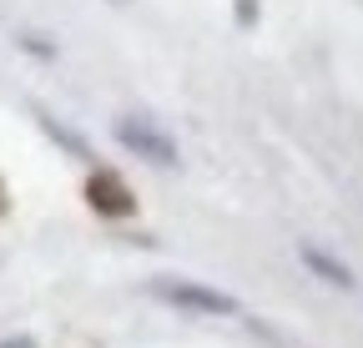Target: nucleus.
<instances>
[{"label": "nucleus", "mask_w": 363, "mask_h": 348, "mask_svg": "<svg viewBox=\"0 0 363 348\" xmlns=\"http://www.w3.org/2000/svg\"><path fill=\"white\" fill-rule=\"evenodd\" d=\"M0 348H40L30 333H11V338H0Z\"/></svg>", "instance_id": "6e6552de"}, {"label": "nucleus", "mask_w": 363, "mask_h": 348, "mask_svg": "<svg viewBox=\"0 0 363 348\" xmlns=\"http://www.w3.org/2000/svg\"><path fill=\"white\" fill-rule=\"evenodd\" d=\"M86 207L96 217H111V223H126V217H136V192L126 187L121 172L111 167H96L86 177Z\"/></svg>", "instance_id": "7ed1b4c3"}, {"label": "nucleus", "mask_w": 363, "mask_h": 348, "mask_svg": "<svg viewBox=\"0 0 363 348\" xmlns=\"http://www.w3.org/2000/svg\"><path fill=\"white\" fill-rule=\"evenodd\" d=\"M298 263H303L318 283H328V288H343V293H353V288H358L353 268L343 263V257H333L328 247H318V242H298Z\"/></svg>", "instance_id": "20e7f679"}, {"label": "nucleus", "mask_w": 363, "mask_h": 348, "mask_svg": "<svg viewBox=\"0 0 363 348\" xmlns=\"http://www.w3.org/2000/svg\"><path fill=\"white\" fill-rule=\"evenodd\" d=\"M111 6H131V0H111Z\"/></svg>", "instance_id": "1a4fd4ad"}, {"label": "nucleus", "mask_w": 363, "mask_h": 348, "mask_svg": "<svg viewBox=\"0 0 363 348\" xmlns=\"http://www.w3.org/2000/svg\"><path fill=\"white\" fill-rule=\"evenodd\" d=\"M30 116H35V126L45 132V142H56V147H61V152H66L71 162H96V152H91V142H86V137L76 132V126H66L61 116H51V111H40V106H35Z\"/></svg>", "instance_id": "39448f33"}, {"label": "nucleus", "mask_w": 363, "mask_h": 348, "mask_svg": "<svg viewBox=\"0 0 363 348\" xmlns=\"http://www.w3.org/2000/svg\"><path fill=\"white\" fill-rule=\"evenodd\" d=\"M0 207H6V197H0Z\"/></svg>", "instance_id": "9d476101"}, {"label": "nucleus", "mask_w": 363, "mask_h": 348, "mask_svg": "<svg viewBox=\"0 0 363 348\" xmlns=\"http://www.w3.org/2000/svg\"><path fill=\"white\" fill-rule=\"evenodd\" d=\"M21 40V46L30 51V56H40V61H56V46H51V40H40L35 30H26V35H16Z\"/></svg>", "instance_id": "0eeeda50"}, {"label": "nucleus", "mask_w": 363, "mask_h": 348, "mask_svg": "<svg viewBox=\"0 0 363 348\" xmlns=\"http://www.w3.org/2000/svg\"><path fill=\"white\" fill-rule=\"evenodd\" d=\"M147 293L157 303H167V308L177 313H197V318H238L242 313V303L233 293H222L212 283H197V278H152Z\"/></svg>", "instance_id": "f257e3e1"}, {"label": "nucleus", "mask_w": 363, "mask_h": 348, "mask_svg": "<svg viewBox=\"0 0 363 348\" xmlns=\"http://www.w3.org/2000/svg\"><path fill=\"white\" fill-rule=\"evenodd\" d=\"M111 137H116V147H121V152L142 157V162H152V167H177V162H182L177 142L162 132L152 116H121V121L111 126Z\"/></svg>", "instance_id": "f03ea898"}, {"label": "nucleus", "mask_w": 363, "mask_h": 348, "mask_svg": "<svg viewBox=\"0 0 363 348\" xmlns=\"http://www.w3.org/2000/svg\"><path fill=\"white\" fill-rule=\"evenodd\" d=\"M257 16H262L257 0H233V21H238L242 30H252V26H257Z\"/></svg>", "instance_id": "423d86ee"}]
</instances>
